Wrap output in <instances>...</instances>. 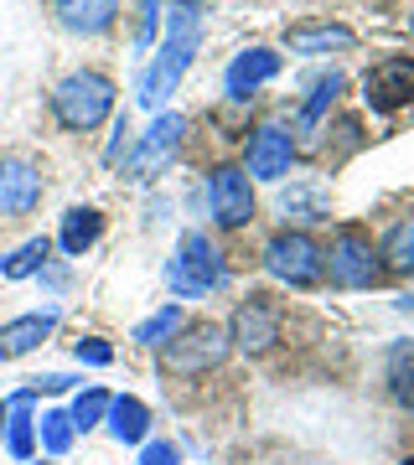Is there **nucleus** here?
<instances>
[{"instance_id":"nucleus-20","label":"nucleus","mask_w":414,"mask_h":465,"mask_svg":"<svg viewBox=\"0 0 414 465\" xmlns=\"http://www.w3.org/2000/svg\"><path fill=\"white\" fill-rule=\"evenodd\" d=\"M104 232V217L94 213V207H73V213L63 217V232H57V249L73 253V259H83V249H94Z\"/></svg>"},{"instance_id":"nucleus-8","label":"nucleus","mask_w":414,"mask_h":465,"mask_svg":"<svg viewBox=\"0 0 414 465\" xmlns=\"http://www.w3.org/2000/svg\"><path fill=\"white\" fill-rule=\"evenodd\" d=\"M363 99L373 114H394V109L414 104V57H383L363 78Z\"/></svg>"},{"instance_id":"nucleus-31","label":"nucleus","mask_w":414,"mask_h":465,"mask_svg":"<svg viewBox=\"0 0 414 465\" xmlns=\"http://www.w3.org/2000/svg\"><path fill=\"white\" fill-rule=\"evenodd\" d=\"M115 134H130V124L119 119V130H115ZM119 155H125V140H115V145H109V161H119Z\"/></svg>"},{"instance_id":"nucleus-21","label":"nucleus","mask_w":414,"mask_h":465,"mask_svg":"<svg viewBox=\"0 0 414 465\" xmlns=\"http://www.w3.org/2000/svg\"><path fill=\"white\" fill-rule=\"evenodd\" d=\"M187 326V316H182V305H161L156 316H146L140 326L130 331V341H140V347H166L171 336Z\"/></svg>"},{"instance_id":"nucleus-1","label":"nucleus","mask_w":414,"mask_h":465,"mask_svg":"<svg viewBox=\"0 0 414 465\" xmlns=\"http://www.w3.org/2000/svg\"><path fill=\"white\" fill-rule=\"evenodd\" d=\"M197 36H202V21H197V5H192V0H182V5L166 11V42H161V52H156V63L146 67V78H140V104L161 109V99L182 84V73L192 67Z\"/></svg>"},{"instance_id":"nucleus-13","label":"nucleus","mask_w":414,"mask_h":465,"mask_svg":"<svg viewBox=\"0 0 414 465\" xmlns=\"http://www.w3.org/2000/svg\"><path fill=\"white\" fill-rule=\"evenodd\" d=\"M275 73H280V52L248 47V52H238V57L228 63V73H223V88H228V99H248V94H254V88H265Z\"/></svg>"},{"instance_id":"nucleus-9","label":"nucleus","mask_w":414,"mask_h":465,"mask_svg":"<svg viewBox=\"0 0 414 465\" xmlns=\"http://www.w3.org/2000/svg\"><path fill=\"white\" fill-rule=\"evenodd\" d=\"M42 202V166L32 155H0V217H26Z\"/></svg>"},{"instance_id":"nucleus-29","label":"nucleus","mask_w":414,"mask_h":465,"mask_svg":"<svg viewBox=\"0 0 414 465\" xmlns=\"http://www.w3.org/2000/svg\"><path fill=\"white\" fill-rule=\"evenodd\" d=\"M182 455H177V445H166V440H150L146 450H140V465H177Z\"/></svg>"},{"instance_id":"nucleus-35","label":"nucleus","mask_w":414,"mask_h":465,"mask_svg":"<svg viewBox=\"0 0 414 465\" xmlns=\"http://www.w3.org/2000/svg\"><path fill=\"white\" fill-rule=\"evenodd\" d=\"M311 465H316V460H311Z\"/></svg>"},{"instance_id":"nucleus-2","label":"nucleus","mask_w":414,"mask_h":465,"mask_svg":"<svg viewBox=\"0 0 414 465\" xmlns=\"http://www.w3.org/2000/svg\"><path fill=\"white\" fill-rule=\"evenodd\" d=\"M52 114L63 130H99L104 119L115 114V84L104 73H73L52 88Z\"/></svg>"},{"instance_id":"nucleus-12","label":"nucleus","mask_w":414,"mask_h":465,"mask_svg":"<svg viewBox=\"0 0 414 465\" xmlns=\"http://www.w3.org/2000/svg\"><path fill=\"white\" fill-rule=\"evenodd\" d=\"M207 197H213L217 228H244L254 217V186H248L244 166H217L213 182H207Z\"/></svg>"},{"instance_id":"nucleus-34","label":"nucleus","mask_w":414,"mask_h":465,"mask_svg":"<svg viewBox=\"0 0 414 465\" xmlns=\"http://www.w3.org/2000/svg\"><path fill=\"white\" fill-rule=\"evenodd\" d=\"M0 269H5V259H0Z\"/></svg>"},{"instance_id":"nucleus-25","label":"nucleus","mask_w":414,"mask_h":465,"mask_svg":"<svg viewBox=\"0 0 414 465\" xmlns=\"http://www.w3.org/2000/svg\"><path fill=\"white\" fill-rule=\"evenodd\" d=\"M337 94H342V73H321V78L311 84V99H306V109H300V130H311L316 119H321L331 104H337Z\"/></svg>"},{"instance_id":"nucleus-26","label":"nucleus","mask_w":414,"mask_h":465,"mask_svg":"<svg viewBox=\"0 0 414 465\" xmlns=\"http://www.w3.org/2000/svg\"><path fill=\"white\" fill-rule=\"evenodd\" d=\"M104 414H109V393L104 388H83L67 419H73V430H94V424H104Z\"/></svg>"},{"instance_id":"nucleus-4","label":"nucleus","mask_w":414,"mask_h":465,"mask_svg":"<svg viewBox=\"0 0 414 465\" xmlns=\"http://www.w3.org/2000/svg\"><path fill=\"white\" fill-rule=\"evenodd\" d=\"M223 357H228V331L223 326H213V321L207 326H182L161 351V372H171V378H202Z\"/></svg>"},{"instance_id":"nucleus-16","label":"nucleus","mask_w":414,"mask_h":465,"mask_svg":"<svg viewBox=\"0 0 414 465\" xmlns=\"http://www.w3.org/2000/svg\"><path fill=\"white\" fill-rule=\"evenodd\" d=\"M285 47H290V52L352 47V26H342V21H296V26L285 32Z\"/></svg>"},{"instance_id":"nucleus-28","label":"nucleus","mask_w":414,"mask_h":465,"mask_svg":"<svg viewBox=\"0 0 414 465\" xmlns=\"http://www.w3.org/2000/svg\"><path fill=\"white\" fill-rule=\"evenodd\" d=\"M156 26H161V0H140V32H135V47H150V42H156Z\"/></svg>"},{"instance_id":"nucleus-33","label":"nucleus","mask_w":414,"mask_h":465,"mask_svg":"<svg viewBox=\"0 0 414 465\" xmlns=\"http://www.w3.org/2000/svg\"><path fill=\"white\" fill-rule=\"evenodd\" d=\"M409 32H414V16H409Z\"/></svg>"},{"instance_id":"nucleus-15","label":"nucleus","mask_w":414,"mask_h":465,"mask_svg":"<svg viewBox=\"0 0 414 465\" xmlns=\"http://www.w3.org/2000/svg\"><path fill=\"white\" fill-rule=\"evenodd\" d=\"M52 11L63 21L67 32H83V36H99L115 26L119 16V0H52Z\"/></svg>"},{"instance_id":"nucleus-23","label":"nucleus","mask_w":414,"mask_h":465,"mask_svg":"<svg viewBox=\"0 0 414 465\" xmlns=\"http://www.w3.org/2000/svg\"><path fill=\"white\" fill-rule=\"evenodd\" d=\"M52 259V238H32V243H21L11 259H5V269H0V280H32V274H42Z\"/></svg>"},{"instance_id":"nucleus-32","label":"nucleus","mask_w":414,"mask_h":465,"mask_svg":"<svg viewBox=\"0 0 414 465\" xmlns=\"http://www.w3.org/2000/svg\"><path fill=\"white\" fill-rule=\"evenodd\" d=\"M0 434H5V403H0Z\"/></svg>"},{"instance_id":"nucleus-11","label":"nucleus","mask_w":414,"mask_h":465,"mask_svg":"<svg viewBox=\"0 0 414 465\" xmlns=\"http://www.w3.org/2000/svg\"><path fill=\"white\" fill-rule=\"evenodd\" d=\"M228 341L238 351H269L275 341H280V311H275L265 295H248L244 305L233 311Z\"/></svg>"},{"instance_id":"nucleus-3","label":"nucleus","mask_w":414,"mask_h":465,"mask_svg":"<svg viewBox=\"0 0 414 465\" xmlns=\"http://www.w3.org/2000/svg\"><path fill=\"white\" fill-rule=\"evenodd\" d=\"M223 280H228V264H223L217 243H207V232H182L177 253L166 259V284L182 300H197L207 290H223Z\"/></svg>"},{"instance_id":"nucleus-22","label":"nucleus","mask_w":414,"mask_h":465,"mask_svg":"<svg viewBox=\"0 0 414 465\" xmlns=\"http://www.w3.org/2000/svg\"><path fill=\"white\" fill-rule=\"evenodd\" d=\"M379 264L394 269V274H414V217H404L379 249Z\"/></svg>"},{"instance_id":"nucleus-14","label":"nucleus","mask_w":414,"mask_h":465,"mask_svg":"<svg viewBox=\"0 0 414 465\" xmlns=\"http://www.w3.org/2000/svg\"><path fill=\"white\" fill-rule=\"evenodd\" d=\"M52 331H57V311H32V316L5 321V326H0V357L16 362V357H26V351L42 347Z\"/></svg>"},{"instance_id":"nucleus-19","label":"nucleus","mask_w":414,"mask_h":465,"mask_svg":"<svg viewBox=\"0 0 414 465\" xmlns=\"http://www.w3.org/2000/svg\"><path fill=\"white\" fill-rule=\"evenodd\" d=\"M383 382H389V399L414 414V341H394V347H389Z\"/></svg>"},{"instance_id":"nucleus-5","label":"nucleus","mask_w":414,"mask_h":465,"mask_svg":"<svg viewBox=\"0 0 414 465\" xmlns=\"http://www.w3.org/2000/svg\"><path fill=\"white\" fill-rule=\"evenodd\" d=\"M265 269L290 290H311L327 274V249L316 243L311 232H275L265 249Z\"/></svg>"},{"instance_id":"nucleus-10","label":"nucleus","mask_w":414,"mask_h":465,"mask_svg":"<svg viewBox=\"0 0 414 465\" xmlns=\"http://www.w3.org/2000/svg\"><path fill=\"white\" fill-rule=\"evenodd\" d=\"M296 161V140L290 130L280 124H259L248 134V150H244V176H259V182H280L285 171Z\"/></svg>"},{"instance_id":"nucleus-6","label":"nucleus","mask_w":414,"mask_h":465,"mask_svg":"<svg viewBox=\"0 0 414 465\" xmlns=\"http://www.w3.org/2000/svg\"><path fill=\"white\" fill-rule=\"evenodd\" d=\"M327 274H331V284H342V290H373V284L383 280L379 249H373L358 228H342L327 249Z\"/></svg>"},{"instance_id":"nucleus-30","label":"nucleus","mask_w":414,"mask_h":465,"mask_svg":"<svg viewBox=\"0 0 414 465\" xmlns=\"http://www.w3.org/2000/svg\"><path fill=\"white\" fill-rule=\"evenodd\" d=\"M63 388H73V378H63V372H52V378H36L32 393H63Z\"/></svg>"},{"instance_id":"nucleus-17","label":"nucleus","mask_w":414,"mask_h":465,"mask_svg":"<svg viewBox=\"0 0 414 465\" xmlns=\"http://www.w3.org/2000/svg\"><path fill=\"white\" fill-rule=\"evenodd\" d=\"M32 399H36L32 388H21L16 399L5 403V450H11L16 460H32L36 455V419L26 414V403Z\"/></svg>"},{"instance_id":"nucleus-27","label":"nucleus","mask_w":414,"mask_h":465,"mask_svg":"<svg viewBox=\"0 0 414 465\" xmlns=\"http://www.w3.org/2000/svg\"><path fill=\"white\" fill-rule=\"evenodd\" d=\"M73 357H78L83 367H109V362H115V347H109V341H99V336H88V341H78V347H73Z\"/></svg>"},{"instance_id":"nucleus-7","label":"nucleus","mask_w":414,"mask_h":465,"mask_svg":"<svg viewBox=\"0 0 414 465\" xmlns=\"http://www.w3.org/2000/svg\"><path fill=\"white\" fill-rule=\"evenodd\" d=\"M182 134H187V119L182 114H156V124L135 140L130 161H125V176H130V182H156V176L177 161Z\"/></svg>"},{"instance_id":"nucleus-18","label":"nucleus","mask_w":414,"mask_h":465,"mask_svg":"<svg viewBox=\"0 0 414 465\" xmlns=\"http://www.w3.org/2000/svg\"><path fill=\"white\" fill-rule=\"evenodd\" d=\"M104 424H109V434H115L119 445H140L150 434V409L140 399H130V393H119V399H109Z\"/></svg>"},{"instance_id":"nucleus-24","label":"nucleus","mask_w":414,"mask_h":465,"mask_svg":"<svg viewBox=\"0 0 414 465\" xmlns=\"http://www.w3.org/2000/svg\"><path fill=\"white\" fill-rule=\"evenodd\" d=\"M73 419L63 414V409H47V414L36 419V440H42V450H47V455H67V450H73Z\"/></svg>"}]
</instances>
